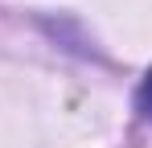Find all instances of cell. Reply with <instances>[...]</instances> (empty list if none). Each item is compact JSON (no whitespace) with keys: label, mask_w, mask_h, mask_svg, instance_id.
<instances>
[{"label":"cell","mask_w":152,"mask_h":148,"mask_svg":"<svg viewBox=\"0 0 152 148\" xmlns=\"http://www.w3.org/2000/svg\"><path fill=\"white\" fill-rule=\"evenodd\" d=\"M136 107H140L144 119H152V70L144 74V82H140V91H136Z\"/></svg>","instance_id":"1"}]
</instances>
